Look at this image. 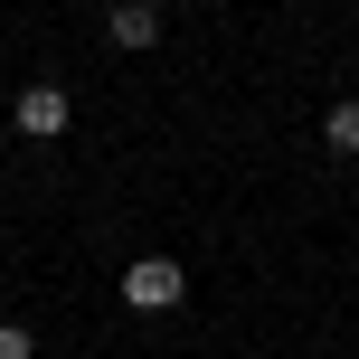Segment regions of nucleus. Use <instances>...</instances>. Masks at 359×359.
Returning <instances> with one entry per match:
<instances>
[{
  "label": "nucleus",
  "instance_id": "f03ea898",
  "mask_svg": "<svg viewBox=\"0 0 359 359\" xmlns=\"http://www.w3.org/2000/svg\"><path fill=\"white\" fill-rule=\"evenodd\" d=\"M10 123L29 133V142H57V133H67V86H19Z\"/></svg>",
  "mask_w": 359,
  "mask_h": 359
},
{
  "label": "nucleus",
  "instance_id": "39448f33",
  "mask_svg": "<svg viewBox=\"0 0 359 359\" xmlns=\"http://www.w3.org/2000/svg\"><path fill=\"white\" fill-rule=\"evenodd\" d=\"M0 359H38V341H29L19 322H0Z\"/></svg>",
  "mask_w": 359,
  "mask_h": 359
},
{
  "label": "nucleus",
  "instance_id": "f257e3e1",
  "mask_svg": "<svg viewBox=\"0 0 359 359\" xmlns=\"http://www.w3.org/2000/svg\"><path fill=\"white\" fill-rule=\"evenodd\" d=\"M180 293H189V274H180L170 255H133V265H123V303L133 312H170Z\"/></svg>",
  "mask_w": 359,
  "mask_h": 359
},
{
  "label": "nucleus",
  "instance_id": "7ed1b4c3",
  "mask_svg": "<svg viewBox=\"0 0 359 359\" xmlns=\"http://www.w3.org/2000/svg\"><path fill=\"white\" fill-rule=\"evenodd\" d=\"M104 29H114V48H123V57H142V48H161V10H151V0H123V10H114Z\"/></svg>",
  "mask_w": 359,
  "mask_h": 359
},
{
  "label": "nucleus",
  "instance_id": "20e7f679",
  "mask_svg": "<svg viewBox=\"0 0 359 359\" xmlns=\"http://www.w3.org/2000/svg\"><path fill=\"white\" fill-rule=\"evenodd\" d=\"M322 142H331V151H359V95H350V104H331V114H322Z\"/></svg>",
  "mask_w": 359,
  "mask_h": 359
}]
</instances>
